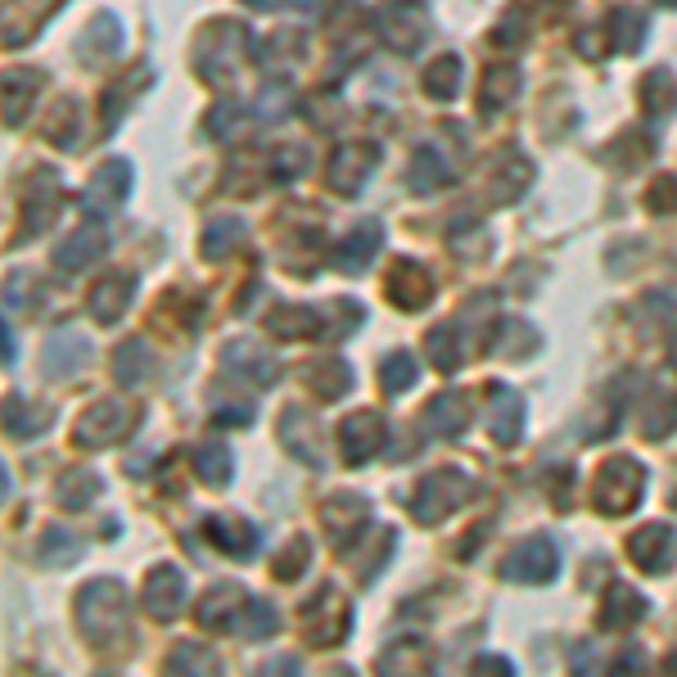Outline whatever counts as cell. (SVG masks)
Returning <instances> with one entry per match:
<instances>
[{"mask_svg": "<svg viewBox=\"0 0 677 677\" xmlns=\"http://www.w3.org/2000/svg\"><path fill=\"white\" fill-rule=\"evenodd\" d=\"M249 5H262V0H249Z\"/></svg>", "mask_w": 677, "mask_h": 677, "instance_id": "cell-18", "label": "cell"}, {"mask_svg": "<svg viewBox=\"0 0 677 677\" xmlns=\"http://www.w3.org/2000/svg\"><path fill=\"white\" fill-rule=\"evenodd\" d=\"M641 100H645V109H651L655 118H660V113H673V104H677V96H673V77H668V73H651V77H645Z\"/></svg>", "mask_w": 677, "mask_h": 677, "instance_id": "cell-9", "label": "cell"}, {"mask_svg": "<svg viewBox=\"0 0 677 677\" xmlns=\"http://www.w3.org/2000/svg\"><path fill=\"white\" fill-rule=\"evenodd\" d=\"M411 371H416V361H411L407 353H397V357H389V366H384V376H389L384 384H389L393 393H403V389L411 384Z\"/></svg>", "mask_w": 677, "mask_h": 677, "instance_id": "cell-12", "label": "cell"}, {"mask_svg": "<svg viewBox=\"0 0 677 677\" xmlns=\"http://www.w3.org/2000/svg\"><path fill=\"white\" fill-rule=\"evenodd\" d=\"M262 677H298V664H294V660H275Z\"/></svg>", "mask_w": 677, "mask_h": 677, "instance_id": "cell-17", "label": "cell"}, {"mask_svg": "<svg viewBox=\"0 0 677 677\" xmlns=\"http://www.w3.org/2000/svg\"><path fill=\"white\" fill-rule=\"evenodd\" d=\"M673 5H677V0H673Z\"/></svg>", "mask_w": 677, "mask_h": 677, "instance_id": "cell-19", "label": "cell"}, {"mask_svg": "<svg viewBox=\"0 0 677 677\" xmlns=\"http://www.w3.org/2000/svg\"><path fill=\"white\" fill-rule=\"evenodd\" d=\"M127 186H132V168L122 163V159H113V163H104L100 172H96V181H90V195H86V208H113L122 195H127Z\"/></svg>", "mask_w": 677, "mask_h": 677, "instance_id": "cell-1", "label": "cell"}, {"mask_svg": "<svg viewBox=\"0 0 677 677\" xmlns=\"http://www.w3.org/2000/svg\"><path fill=\"white\" fill-rule=\"evenodd\" d=\"M389 294H393L397 303H403V307H420V303L429 298V275L416 271L411 262H397V275H393Z\"/></svg>", "mask_w": 677, "mask_h": 677, "instance_id": "cell-4", "label": "cell"}, {"mask_svg": "<svg viewBox=\"0 0 677 677\" xmlns=\"http://www.w3.org/2000/svg\"><path fill=\"white\" fill-rule=\"evenodd\" d=\"M208 533H212V538H222V542H226L231 551H249V546H254V529H249V525H235V529H222V525H218V519H212V525H208Z\"/></svg>", "mask_w": 677, "mask_h": 677, "instance_id": "cell-14", "label": "cell"}, {"mask_svg": "<svg viewBox=\"0 0 677 677\" xmlns=\"http://www.w3.org/2000/svg\"><path fill=\"white\" fill-rule=\"evenodd\" d=\"M376 244H380V226H376V222L357 226V231L344 239V249H338V267L361 271V267H366V258H371V249H376Z\"/></svg>", "mask_w": 677, "mask_h": 677, "instance_id": "cell-5", "label": "cell"}, {"mask_svg": "<svg viewBox=\"0 0 677 677\" xmlns=\"http://www.w3.org/2000/svg\"><path fill=\"white\" fill-rule=\"evenodd\" d=\"M104 249V235L100 231H82V235H73L69 244H59V267H64V271H77V267H86L90 258H96Z\"/></svg>", "mask_w": 677, "mask_h": 677, "instance_id": "cell-6", "label": "cell"}, {"mask_svg": "<svg viewBox=\"0 0 677 677\" xmlns=\"http://www.w3.org/2000/svg\"><path fill=\"white\" fill-rule=\"evenodd\" d=\"M118 294H122V298L132 294V275H109V281L96 290V312H100V321H113V317H118V307H122Z\"/></svg>", "mask_w": 677, "mask_h": 677, "instance_id": "cell-10", "label": "cell"}, {"mask_svg": "<svg viewBox=\"0 0 677 677\" xmlns=\"http://www.w3.org/2000/svg\"><path fill=\"white\" fill-rule=\"evenodd\" d=\"M226 239H239V226H231V222H218V226H212V231L204 235V254H208V258H218Z\"/></svg>", "mask_w": 677, "mask_h": 677, "instance_id": "cell-15", "label": "cell"}, {"mask_svg": "<svg viewBox=\"0 0 677 677\" xmlns=\"http://www.w3.org/2000/svg\"><path fill=\"white\" fill-rule=\"evenodd\" d=\"M195 466H199L212 483H226V475H231V456H226V447H199V452H195Z\"/></svg>", "mask_w": 677, "mask_h": 677, "instance_id": "cell-11", "label": "cell"}, {"mask_svg": "<svg viewBox=\"0 0 677 677\" xmlns=\"http://www.w3.org/2000/svg\"><path fill=\"white\" fill-rule=\"evenodd\" d=\"M371 149H348V153H338V163H334V172H330V181L334 186H344V190H357L361 186V176L371 172Z\"/></svg>", "mask_w": 677, "mask_h": 677, "instance_id": "cell-7", "label": "cell"}, {"mask_svg": "<svg viewBox=\"0 0 677 677\" xmlns=\"http://www.w3.org/2000/svg\"><path fill=\"white\" fill-rule=\"evenodd\" d=\"M456 77H460V64H456L452 54L434 59V64H429V73H424V86H429V96H439V100L456 96Z\"/></svg>", "mask_w": 677, "mask_h": 677, "instance_id": "cell-8", "label": "cell"}, {"mask_svg": "<svg viewBox=\"0 0 677 677\" xmlns=\"http://www.w3.org/2000/svg\"><path fill=\"white\" fill-rule=\"evenodd\" d=\"M181 574L168 565V569H153V578H149V610L159 614V619H172L176 614V605H181Z\"/></svg>", "mask_w": 677, "mask_h": 677, "instance_id": "cell-3", "label": "cell"}, {"mask_svg": "<svg viewBox=\"0 0 677 677\" xmlns=\"http://www.w3.org/2000/svg\"><path fill=\"white\" fill-rule=\"evenodd\" d=\"M614 27H619V50H637V46H641V37H645V23H641V19H632L628 10H619Z\"/></svg>", "mask_w": 677, "mask_h": 677, "instance_id": "cell-13", "label": "cell"}, {"mask_svg": "<svg viewBox=\"0 0 677 677\" xmlns=\"http://www.w3.org/2000/svg\"><path fill=\"white\" fill-rule=\"evenodd\" d=\"M556 551H551L546 538H533L529 546H519V561H510V574L515 578H529V582H546L551 574H556Z\"/></svg>", "mask_w": 677, "mask_h": 677, "instance_id": "cell-2", "label": "cell"}, {"mask_svg": "<svg viewBox=\"0 0 677 677\" xmlns=\"http://www.w3.org/2000/svg\"><path fill=\"white\" fill-rule=\"evenodd\" d=\"M475 677H510V668H506V660H483L475 668Z\"/></svg>", "mask_w": 677, "mask_h": 677, "instance_id": "cell-16", "label": "cell"}]
</instances>
